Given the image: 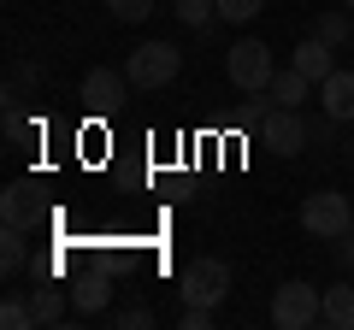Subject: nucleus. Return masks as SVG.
I'll list each match as a JSON object with an SVG mask.
<instances>
[{
  "mask_svg": "<svg viewBox=\"0 0 354 330\" xmlns=\"http://www.w3.org/2000/svg\"><path fill=\"white\" fill-rule=\"evenodd\" d=\"M171 12L183 18L189 30H213V18H218V0H171Z\"/></svg>",
  "mask_w": 354,
  "mask_h": 330,
  "instance_id": "nucleus-16",
  "label": "nucleus"
},
{
  "mask_svg": "<svg viewBox=\"0 0 354 330\" xmlns=\"http://www.w3.org/2000/svg\"><path fill=\"white\" fill-rule=\"evenodd\" d=\"M342 6H354V0H342Z\"/></svg>",
  "mask_w": 354,
  "mask_h": 330,
  "instance_id": "nucleus-24",
  "label": "nucleus"
},
{
  "mask_svg": "<svg viewBox=\"0 0 354 330\" xmlns=\"http://www.w3.org/2000/svg\"><path fill=\"white\" fill-rule=\"evenodd\" d=\"M177 324H183V330H213V307H183Z\"/></svg>",
  "mask_w": 354,
  "mask_h": 330,
  "instance_id": "nucleus-22",
  "label": "nucleus"
},
{
  "mask_svg": "<svg viewBox=\"0 0 354 330\" xmlns=\"http://www.w3.org/2000/svg\"><path fill=\"white\" fill-rule=\"evenodd\" d=\"M36 218H41V195H36V183H12V189L0 195V224L36 230Z\"/></svg>",
  "mask_w": 354,
  "mask_h": 330,
  "instance_id": "nucleus-8",
  "label": "nucleus"
},
{
  "mask_svg": "<svg viewBox=\"0 0 354 330\" xmlns=\"http://www.w3.org/2000/svg\"><path fill=\"white\" fill-rule=\"evenodd\" d=\"M177 71H183V48L177 41H142L124 59L130 89H165V83H177Z\"/></svg>",
  "mask_w": 354,
  "mask_h": 330,
  "instance_id": "nucleus-1",
  "label": "nucleus"
},
{
  "mask_svg": "<svg viewBox=\"0 0 354 330\" xmlns=\"http://www.w3.org/2000/svg\"><path fill=\"white\" fill-rule=\"evenodd\" d=\"M325 330H354V283H330L325 289V313H319Z\"/></svg>",
  "mask_w": 354,
  "mask_h": 330,
  "instance_id": "nucleus-12",
  "label": "nucleus"
},
{
  "mask_svg": "<svg viewBox=\"0 0 354 330\" xmlns=\"http://www.w3.org/2000/svg\"><path fill=\"white\" fill-rule=\"evenodd\" d=\"M260 142L272 153H283V159H295V153L307 148V118L295 113V106H272V113L260 118Z\"/></svg>",
  "mask_w": 354,
  "mask_h": 330,
  "instance_id": "nucleus-6",
  "label": "nucleus"
},
{
  "mask_svg": "<svg viewBox=\"0 0 354 330\" xmlns=\"http://www.w3.org/2000/svg\"><path fill=\"white\" fill-rule=\"evenodd\" d=\"M24 260H30L24 230H18V224H0V271H6V278H18V271H24Z\"/></svg>",
  "mask_w": 354,
  "mask_h": 330,
  "instance_id": "nucleus-15",
  "label": "nucleus"
},
{
  "mask_svg": "<svg viewBox=\"0 0 354 330\" xmlns=\"http://www.w3.org/2000/svg\"><path fill=\"white\" fill-rule=\"evenodd\" d=\"M319 313H325V289H313V283H283L272 295V324L278 330H313Z\"/></svg>",
  "mask_w": 354,
  "mask_h": 330,
  "instance_id": "nucleus-5",
  "label": "nucleus"
},
{
  "mask_svg": "<svg viewBox=\"0 0 354 330\" xmlns=\"http://www.w3.org/2000/svg\"><path fill=\"white\" fill-rule=\"evenodd\" d=\"M230 295V266L225 260H189V266H183V278H177V301L183 307H218Z\"/></svg>",
  "mask_w": 354,
  "mask_h": 330,
  "instance_id": "nucleus-4",
  "label": "nucleus"
},
{
  "mask_svg": "<svg viewBox=\"0 0 354 330\" xmlns=\"http://www.w3.org/2000/svg\"><path fill=\"white\" fill-rule=\"evenodd\" d=\"M0 324H6V330H30V324H36V313H30V301H18V295H6V307H0Z\"/></svg>",
  "mask_w": 354,
  "mask_h": 330,
  "instance_id": "nucleus-18",
  "label": "nucleus"
},
{
  "mask_svg": "<svg viewBox=\"0 0 354 330\" xmlns=\"http://www.w3.org/2000/svg\"><path fill=\"white\" fill-rule=\"evenodd\" d=\"M266 95H272L278 106H295V113H301V101L313 95V83H307V77L290 65V71H278V77H272V89H266Z\"/></svg>",
  "mask_w": 354,
  "mask_h": 330,
  "instance_id": "nucleus-13",
  "label": "nucleus"
},
{
  "mask_svg": "<svg viewBox=\"0 0 354 330\" xmlns=\"http://www.w3.org/2000/svg\"><path fill=\"white\" fill-rule=\"evenodd\" d=\"M113 324H118V330H148L153 313H148V307H124V313H113Z\"/></svg>",
  "mask_w": 354,
  "mask_h": 330,
  "instance_id": "nucleus-21",
  "label": "nucleus"
},
{
  "mask_svg": "<svg viewBox=\"0 0 354 330\" xmlns=\"http://www.w3.org/2000/svg\"><path fill=\"white\" fill-rule=\"evenodd\" d=\"M319 41H330V48H342V41L354 36V18L348 12H319V30H313Z\"/></svg>",
  "mask_w": 354,
  "mask_h": 330,
  "instance_id": "nucleus-17",
  "label": "nucleus"
},
{
  "mask_svg": "<svg viewBox=\"0 0 354 330\" xmlns=\"http://www.w3.org/2000/svg\"><path fill=\"white\" fill-rule=\"evenodd\" d=\"M301 230H307V236H319V242H337L342 230H354L348 195H342V189H313L301 201Z\"/></svg>",
  "mask_w": 354,
  "mask_h": 330,
  "instance_id": "nucleus-2",
  "label": "nucleus"
},
{
  "mask_svg": "<svg viewBox=\"0 0 354 330\" xmlns=\"http://www.w3.org/2000/svg\"><path fill=\"white\" fill-rule=\"evenodd\" d=\"M260 6H266V0H218V18H225V24H248Z\"/></svg>",
  "mask_w": 354,
  "mask_h": 330,
  "instance_id": "nucleus-20",
  "label": "nucleus"
},
{
  "mask_svg": "<svg viewBox=\"0 0 354 330\" xmlns=\"http://www.w3.org/2000/svg\"><path fill=\"white\" fill-rule=\"evenodd\" d=\"M337 260L354 271V230H342V236H337Z\"/></svg>",
  "mask_w": 354,
  "mask_h": 330,
  "instance_id": "nucleus-23",
  "label": "nucleus"
},
{
  "mask_svg": "<svg viewBox=\"0 0 354 330\" xmlns=\"http://www.w3.org/2000/svg\"><path fill=\"white\" fill-rule=\"evenodd\" d=\"M319 106H325V118H337V124H354V71H330L325 83H319Z\"/></svg>",
  "mask_w": 354,
  "mask_h": 330,
  "instance_id": "nucleus-9",
  "label": "nucleus"
},
{
  "mask_svg": "<svg viewBox=\"0 0 354 330\" xmlns=\"http://www.w3.org/2000/svg\"><path fill=\"white\" fill-rule=\"evenodd\" d=\"M106 301H113V278H106V271H88V278H77V289H71V307H77L83 318L106 313Z\"/></svg>",
  "mask_w": 354,
  "mask_h": 330,
  "instance_id": "nucleus-11",
  "label": "nucleus"
},
{
  "mask_svg": "<svg viewBox=\"0 0 354 330\" xmlns=\"http://www.w3.org/2000/svg\"><path fill=\"white\" fill-rule=\"evenodd\" d=\"M290 65L307 77V83H325V77L337 71V48H330V41H319V36H307L301 48L290 53Z\"/></svg>",
  "mask_w": 354,
  "mask_h": 330,
  "instance_id": "nucleus-10",
  "label": "nucleus"
},
{
  "mask_svg": "<svg viewBox=\"0 0 354 330\" xmlns=\"http://www.w3.org/2000/svg\"><path fill=\"white\" fill-rule=\"evenodd\" d=\"M106 12H113L118 24H142V18L153 12V0H106Z\"/></svg>",
  "mask_w": 354,
  "mask_h": 330,
  "instance_id": "nucleus-19",
  "label": "nucleus"
},
{
  "mask_svg": "<svg viewBox=\"0 0 354 330\" xmlns=\"http://www.w3.org/2000/svg\"><path fill=\"white\" fill-rule=\"evenodd\" d=\"M30 313H36V324H59V318L71 313V301H65V289H53V283H41V289L30 295Z\"/></svg>",
  "mask_w": 354,
  "mask_h": 330,
  "instance_id": "nucleus-14",
  "label": "nucleus"
},
{
  "mask_svg": "<svg viewBox=\"0 0 354 330\" xmlns=\"http://www.w3.org/2000/svg\"><path fill=\"white\" fill-rule=\"evenodd\" d=\"M124 101H130V77H124V71L95 65V71L83 77V106H88V113H118Z\"/></svg>",
  "mask_w": 354,
  "mask_h": 330,
  "instance_id": "nucleus-7",
  "label": "nucleus"
},
{
  "mask_svg": "<svg viewBox=\"0 0 354 330\" xmlns=\"http://www.w3.org/2000/svg\"><path fill=\"white\" fill-rule=\"evenodd\" d=\"M225 77L236 83L242 95H260V89H272V48L266 41H254V36H242L236 48H225Z\"/></svg>",
  "mask_w": 354,
  "mask_h": 330,
  "instance_id": "nucleus-3",
  "label": "nucleus"
}]
</instances>
